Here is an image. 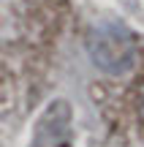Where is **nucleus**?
Masks as SVG:
<instances>
[{
  "mask_svg": "<svg viewBox=\"0 0 144 147\" xmlns=\"http://www.w3.org/2000/svg\"><path fill=\"white\" fill-rule=\"evenodd\" d=\"M90 57L106 74H123L133 63V41L123 27H98L90 36Z\"/></svg>",
  "mask_w": 144,
  "mask_h": 147,
  "instance_id": "obj_1",
  "label": "nucleus"
},
{
  "mask_svg": "<svg viewBox=\"0 0 144 147\" xmlns=\"http://www.w3.org/2000/svg\"><path fill=\"white\" fill-rule=\"evenodd\" d=\"M71 139V109L68 104L57 101L41 115L30 147H65Z\"/></svg>",
  "mask_w": 144,
  "mask_h": 147,
  "instance_id": "obj_2",
  "label": "nucleus"
}]
</instances>
